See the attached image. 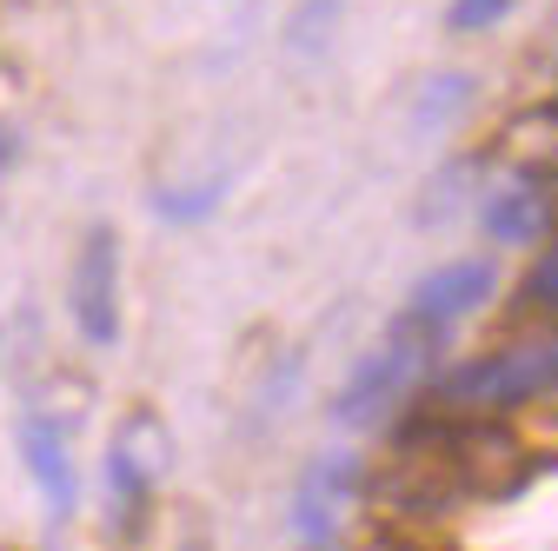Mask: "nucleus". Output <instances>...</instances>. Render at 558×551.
Returning a JSON list of instances; mask_svg holds the SVG:
<instances>
[{
	"instance_id": "9b49d317",
	"label": "nucleus",
	"mask_w": 558,
	"mask_h": 551,
	"mask_svg": "<svg viewBox=\"0 0 558 551\" xmlns=\"http://www.w3.org/2000/svg\"><path fill=\"white\" fill-rule=\"evenodd\" d=\"M339 14H345V0H300L293 21H287V47L300 60H326V47L339 34Z\"/></svg>"
},
{
	"instance_id": "dca6fc26",
	"label": "nucleus",
	"mask_w": 558,
	"mask_h": 551,
	"mask_svg": "<svg viewBox=\"0 0 558 551\" xmlns=\"http://www.w3.org/2000/svg\"><path fill=\"white\" fill-rule=\"evenodd\" d=\"M545 120H558V107H551V113H545Z\"/></svg>"
},
{
	"instance_id": "7ed1b4c3",
	"label": "nucleus",
	"mask_w": 558,
	"mask_h": 551,
	"mask_svg": "<svg viewBox=\"0 0 558 551\" xmlns=\"http://www.w3.org/2000/svg\"><path fill=\"white\" fill-rule=\"evenodd\" d=\"M499 293V272H493V259H452V266H433L426 280H418L412 293H405V306H399V326H418V332H433V339H446L459 319H472L485 299Z\"/></svg>"
},
{
	"instance_id": "6e6552de",
	"label": "nucleus",
	"mask_w": 558,
	"mask_h": 551,
	"mask_svg": "<svg viewBox=\"0 0 558 551\" xmlns=\"http://www.w3.org/2000/svg\"><path fill=\"white\" fill-rule=\"evenodd\" d=\"M147 486H154V472L133 458V439H113L107 452V499H113V525L133 531L140 518H147Z\"/></svg>"
},
{
	"instance_id": "1a4fd4ad",
	"label": "nucleus",
	"mask_w": 558,
	"mask_h": 551,
	"mask_svg": "<svg viewBox=\"0 0 558 551\" xmlns=\"http://www.w3.org/2000/svg\"><path fill=\"white\" fill-rule=\"evenodd\" d=\"M227 193H233L227 173H214V180H186V186H160V193H154V213H160L167 226H206V220L227 206Z\"/></svg>"
},
{
	"instance_id": "20e7f679",
	"label": "nucleus",
	"mask_w": 558,
	"mask_h": 551,
	"mask_svg": "<svg viewBox=\"0 0 558 551\" xmlns=\"http://www.w3.org/2000/svg\"><path fill=\"white\" fill-rule=\"evenodd\" d=\"M74 326L87 346L120 339V233L107 220H94L74 253Z\"/></svg>"
},
{
	"instance_id": "4468645a",
	"label": "nucleus",
	"mask_w": 558,
	"mask_h": 551,
	"mask_svg": "<svg viewBox=\"0 0 558 551\" xmlns=\"http://www.w3.org/2000/svg\"><path fill=\"white\" fill-rule=\"evenodd\" d=\"M525 299H532L538 313L558 319V246H545V253L532 259V272H525Z\"/></svg>"
},
{
	"instance_id": "f257e3e1",
	"label": "nucleus",
	"mask_w": 558,
	"mask_h": 551,
	"mask_svg": "<svg viewBox=\"0 0 558 551\" xmlns=\"http://www.w3.org/2000/svg\"><path fill=\"white\" fill-rule=\"evenodd\" d=\"M545 392H558V332H538V339H519V346L452 366L433 385V405L439 412H512Z\"/></svg>"
},
{
	"instance_id": "ddd939ff",
	"label": "nucleus",
	"mask_w": 558,
	"mask_h": 551,
	"mask_svg": "<svg viewBox=\"0 0 558 551\" xmlns=\"http://www.w3.org/2000/svg\"><path fill=\"white\" fill-rule=\"evenodd\" d=\"M512 14V0H452L446 8V27L452 34H485V27H499Z\"/></svg>"
},
{
	"instance_id": "9d476101",
	"label": "nucleus",
	"mask_w": 558,
	"mask_h": 551,
	"mask_svg": "<svg viewBox=\"0 0 558 551\" xmlns=\"http://www.w3.org/2000/svg\"><path fill=\"white\" fill-rule=\"evenodd\" d=\"M472 74H459V66H452V74H433L426 87H418V100H412V120H418V133H439V126H452L465 107H472Z\"/></svg>"
},
{
	"instance_id": "2eb2a0df",
	"label": "nucleus",
	"mask_w": 558,
	"mask_h": 551,
	"mask_svg": "<svg viewBox=\"0 0 558 551\" xmlns=\"http://www.w3.org/2000/svg\"><path fill=\"white\" fill-rule=\"evenodd\" d=\"M300 551H345V538H306Z\"/></svg>"
},
{
	"instance_id": "39448f33",
	"label": "nucleus",
	"mask_w": 558,
	"mask_h": 551,
	"mask_svg": "<svg viewBox=\"0 0 558 551\" xmlns=\"http://www.w3.org/2000/svg\"><path fill=\"white\" fill-rule=\"evenodd\" d=\"M21 465L34 478V492L47 499V518L66 525L81 505V465H74V445H66V426L53 412H27L21 419Z\"/></svg>"
},
{
	"instance_id": "423d86ee",
	"label": "nucleus",
	"mask_w": 558,
	"mask_h": 551,
	"mask_svg": "<svg viewBox=\"0 0 558 551\" xmlns=\"http://www.w3.org/2000/svg\"><path fill=\"white\" fill-rule=\"evenodd\" d=\"M360 492V452H319L293 486V538H339V518Z\"/></svg>"
},
{
	"instance_id": "f8f14e48",
	"label": "nucleus",
	"mask_w": 558,
	"mask_h": 551,
	"mask_svg": "<svg viewBox=\"0 0 558 551\" xmlns=\"http://www.w3.org/2000/svg\"><path fill=\"white\" fill-rule=\"evenodd\" d=\"M472 186H478V173H472V167H446V173L433 180V193L418 199V220L439 226V220L452 213V206H465V199H472Z\"/></svg>"
},
{
	"instance_id": "f03ea898",
	"label": "nucleus",
	"mask_w": 558,
	"mask_h": 551,
	"mask_svg": "<svg viewBox=\"0 0 558 551\" xmlns=\"http://www.w3.org/2000/svg\"><path fill=\"white\" fill-rule=\"evenodd\" d=\"M439 346H446V339L392 319V339H386L379 353H366L353 372H345V385L332 392V426L339 432H373V426H386L392 412H399V399L433 372Z\"/></svg>"
},
{
	"instance_id": "0eeeda50",
	"label": "nucleus",
	"mask_w": 558,
	"mask_h": 551,
	"mask_svg": "<svg viewBox=\"0 0 558 551\" xmlns=\"http://www.w3.org/2000/svg\"><path fill=\"white\" fill-rule=\"evenodd\" d=\"M478 226L493 233L499 246H532L545 226H551V199L532 173H512L506 186H493L478 199Z\"/></svg>"
}]
</instances>
